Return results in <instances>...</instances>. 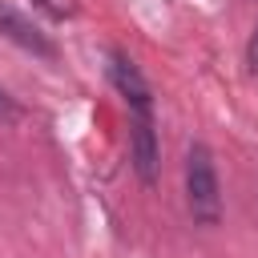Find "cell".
<instances>
[{"label": "cell", "mask_w": 258, "mask_h": 258, "mask_svg": "<svg viewBox=\"0 0 258 258\" xmlns=\"http://www.w3.org/2000/svg\"><path fill=\"white\" fill-rule=\"evenodd\" d=\"M185 202L198 226H218L222 222V181L210 145L194 141L185 149Z\"/></svg>", "instance_id": "cell-1"}, {"label": "cell", "mask_w": 258, "mask_h": 258, "mask_svg": "<svg viewBox=\"0 0 258 258\" xmlns=\"http://www.w3.org/2000/svg\"><path fill=\"white\" fill-rule=\"evenodd\" d=\"M105 60H109V81H113V89L121 93V101L129 109V121L133 117H153V89H149L145 73L133 64V56L113 44L105 52Z\"/></svg>", "instance_id": "cell-2"}, {"label": "cell", "mask_w": 258, "mask_h": 258, "mask_svg": "<svg viewBox=\"0 0 258 258\" xmlns=\"http://www.w3.org/2000/svg\"><path fill=\"white\" fill-rule=\"evenodd\" d=\"M129 161H133V169L145 185L157 181L161 145H157V121L153 117H133L129 121Z\"/></svg>", "instance_id": "cell-3"}, {"label": "cell", "mask_w": 258, "mask_h": 258, "mask_svg": "<svg viewBox=\"0 0 258 258\" xmlns=\"http://www.w3.org/2000/svg\"><path fill=\"white\" fill-rule=\"evenodd\" d=\"M0 32L8 36V40H16L20 48H28V52H36V56H56V44L36 28V24H28L16 8H8V4H0Z\"/></svg>", "instance_id": "cell-4"}, {"label": "cell", "mask_w": 258, "mask_h": 258, "mask_svg": "<svg viewBox=\"0 0 258 258\" xmlns=\"http://www.w3.org/2000/svg\"><path fill=\"white\" fill-rule=\"evenodd\" d=\"M36 8H44L52 20H64V16H73V0H36Z\"/></svg>", "instance_id": "cell-5"}, {"label": "cell", "mask_w": 258, "mask_h": 258, "mask_svg": "<svg viewBox=\"0 0 258 258\" xmlns=\"http://www.w3.org/2000/svg\"><path fill=\"white\" fill-rule=\"evenodd\" d=\"M246 69L258 73V24H254V32H250V40H246Z\"/></svg>", "instance_id": "cell-6"}, {"label": "cell", "mask_w": 258, "mask_h": 258, "mask_svg": "<svg viewBox=\"0 0 258 258\" xmlns=\"http://www.w3.org/2000/svg\"><path fill=\"white\" fill-rule=\"evenodd\" d=\"M16 117H20V109H16V101H12V97H8L4 89H0V121H16Z\"/></svg>", "instance_id": "cell-7"}]
</instances>
